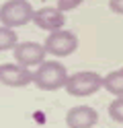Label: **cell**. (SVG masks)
Here are the masks:
<instances>
[{
  "mask_svg": "<svg viewBox=\"0 0 123 128\" xmlns=\"http://www.w3.org/2000/svg\"><path fill=\"white\" fill-rule=\"evenodd\" d=\"M68 70L62 62L57 60H45L41 62L37 70L33 72V83H35L39 89L43 91H55L60 87H66V81H68Z\"/></svg>",
  "mask_w": 123,
  "mask_h": 128,
  "instance_id": "6da1fadb",
  "label": "cell"
},
{
  "mask_svg": "<svg viewBox=\"0 0 123 128\" xmlns=\"http://www.w3.org/2000/svg\"><path fill=\"white\" fill-rule=\"evenodd\" d=\"M35 8L27 2V0H8L0 6V21L4 27H23L29 21H33Z\"/></svg>",
  "mask_w": 123,
  "mask_h": 128,
  "instance_id": "7a4b0ae2",
  "label": "cell"
},
{
  "mask_svg": "<svg viewBox=\"0 0 123 128\" xmlns=\"http://www.w3.org/2000/svg\"><path fill=\"white\" fill-rule=\"evenodd\" d=\"M103 87V76L92 70H82V72L70 74L66 81V91L74 97H88L94 95Z\"/></svg>",
  "mask_w": 123,
  "mask_h": 128,
  "instance_id": "3957f363",
  "label": "cell"
},
{
  "mask_svg": "<svg viewBox=\"0 0 123 128\" xmlns=\"http://www.w3.org/2000/svg\"><path fill=\"white\" fill-rule=\"evenodd\" d=\"M45 52L57 56V58H64V56H70L78 50V37L72 33V31H66V29H57L51 31L45 39Z\"/></svg>",
  "mask_w": 123,
  "mask_h": 128,
  "instance_id": "277c9868",
  "label": "cell"
},
{
  "mask_svg": "<svg viewBox=\"0 0 123 128\" xmlns=\"http://www.w3.org/2000/svg\"><path fill=\"white\" fill-rule=\"evenodd\" d=\"M45 46L35 44V42H19L14 46V60L21 66H39L41 62H45Z\"/></svg>",
  "mask_w": 123,
  "mask_h": 128,
  "instance_id": "5b68a950",
  "label": "cell"
},
{
  "mask_svg": "<svg viewBox=\"0 0 123 128\" xmlns=\"http://www.w3.org/2000/svg\"><path fill=\"white\" fill-rule=\"evenodd\" d=\"M0 83L6 87H27L33 83V72L21 64H0Z\"/></svg>",
  "mask_w": 123,
  "mask_h": 128,
  "instance_id": "8992f818",
  "label": "cell"
},
{
  "mask_svg": "<svg viewBox=\"0 0 123 128\" xmlns=\"http://www.w3.org/2000/svg\"><path fill=\"white\" fill-rule=\"evenodd\" d=\"M96 122H98V114L90 106H76L68 110V114H66L68 128H92Z\"/></svg>",
  "mask_w": 123,
  "mask_h": 128,
  "instance_id": "52a82bcc",
  "label": "cell"
},
{
  "mask_svg": "<svg viewBox=\"0 0 123 128\" xmlns=\"http://www.w3.org/2000/svg\"><path fill=\"white\" fill-rule=\"evenodd\" d=\"M33 21L39 29H45V31H57L66 25V17L62 10L51 8V6H45V8H37L35 14H33Z\"/></svg>",
  "mask_w": 123,
  "mask_h": 128,
  "instance_id": "ba28073f",
  "label": "cell"
},
{
  "mask_svg": "<svg viewBox=\"0 0 123 128\" xmlns=\"http://www.w3.org/2000/svg\"><path fill=\"white\" fill-rule=\"evenodd\" d=\"M103 87L109 93H113L115 97H123V68L113 70L103 78Z\"/></svg>",
  "mask_w": 123,
  "mask_h": 128,
  "instance_id": "9c48e42d",
  "label": "cell"
},
{
  "mask_svg": "<svg viewBox=\"0 0 123 128\" xmlns=\"http://www.w3.org/2000/svg\"><path fill=\"white\" fill-rule=\"evenodd\" d=\"M16 44H19V37H16V33L10 29V27H0V52L4 50H10V48H14Z\"/></svg>",
  "mask_w": 123,
  "mask_h": 128,
  "instance_id": "30bf717a",
  "label": "cell"
},
{
  "mask_svg": "<svg viewBox=\"0 0 123 128\" xmlns=\"http://www.w3.org/2000/svg\"><path fill=\"white\" fill-rule=\"evenodd\" d=\"M109 116H111V120L123 124V97H115L109 103Z\"/></svg>",
  "mask_w": 123,
  "mask_h": 128,
  "instance_id": "8fae6325",
  "label": "cell"
},
{
  "mask_svg": "<svg viewBox=\"0 0 123 128\" xmlns=\"http://www.w3.org/2000/svg\"><path fill=\"white\" fill-rule=\"evenodd\" d=\"M82 2H84V0H57V6H55V8H57V10H62V12H66V10H74V8H78Z\"/></svg>",
  "mask_w": 123,
  "mask_h": 128,
  "instance_id": "7c38bea8",
  "label": "cell"
},
{
  "mask_svg": "<svg viewBox=\"0 0 123 128\" xmlns=\"http://www.w3.org/2000/svg\"><path fill=\"white\" fill-rule=\"evenodd\" d=\"M109 8L117 14H123V0H109Z\"/></svg>",
  "mask_w": 123,
  "mask_h": 128,
  "instance_id": "4fadbf2b",
  "label": "cell"
}]
</instances>
